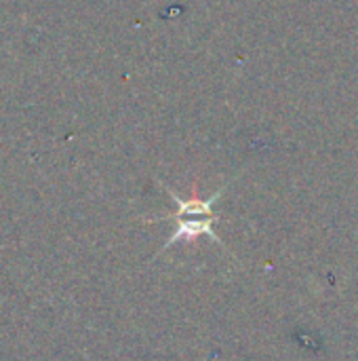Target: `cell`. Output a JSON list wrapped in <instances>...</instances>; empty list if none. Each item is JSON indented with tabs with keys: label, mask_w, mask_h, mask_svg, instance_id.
Wrapping results in <instances>:
<instances>
[{
	"label": "cell",
	"mask_w": 358,
	"mask_h": 361,
	"mask_svg": "<svg viewBox=\"0 0 358 361\" xmlns=\"http://www.w3.org/2000/svg\"><path fill=\"white\" fill-rule=\"evenodd\" d=\"M167 192H169V197L177 203V212L171 214V216H167V220H175V222H177V228H175V233L167 239V243L162 245V252L169 250L171 245H175L179 239L192 241V239H196V237H200V235L211 237L217 245L224 247L222 239H219V237L215 235V231H213V224L219 220V214L213 212V203L222 197L224 188L217 190L211 199H188V201L179 199L171 188H167Z\"/></svg>",
	"instance_id": "cell-1"
}]
</instances>
